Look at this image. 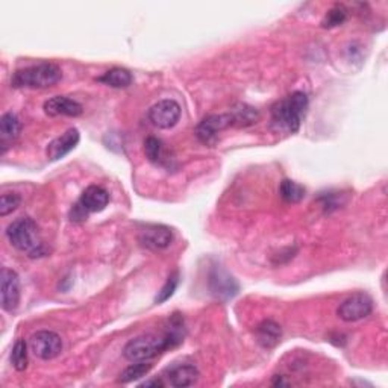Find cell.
<instances>
[{"label":"cell","mask_w":388,"mask_h":388,"mask_svg":"<svg viewBox=\"0 0 388 388\" xmlns=\"http://www.w3.org/2000/svg\"><path fill=\"white\" fill-rule=\"evenodd\" d=\"M308 96L303 91H294L271 107V123L281 131L298 132L308 111Z\"/></svg>","instance_id":"6da1fadb"},{"label":"cell","mask_w":388,"mask_h":388,"mask_svg":"<svg viewBox=\"0 0 388 388\" xmlns=\"http://www.w3.org/2000/svg\"><path fill=\"white\" fill-rule=\"evenodd\" d=\"M6 237L16 249H18L20 252L29 254L32 258L43 257L45 254L43 243L40 242L38 226L31 217H21V219L11 223L6 230Z\"/></svg>","instance_id":"7a4b0ae2"},{"label":"cell","mask_w":388,"mask_h":388,"mask_svg":"<svg viewBox=\"0 0 388 388\" xmlns=\"http://www.w3.org/2000/svg\"><path fill=\"white\" fill-rule=\"evenodd\" d=\"M63 77L61 68L53 63H40L17 70L11 77L16 88H49L58 84Z\"/></svg>","instance_id":"3957f363"},{"label":"cell","mask_w":388,"mask_h":388,"mask_svg":"<svg viewBox=\"0 0 388 388\" xmlns=\"http://www.w3.org/2000/svg\"><path fill=\"white\" fill-rule=\"evenodd\" d=\"M373 301L366 293H355L340 303L337 314L345 322H358L372 314Z\"/></svg>","instance_id":"277c9868"},{"label":"cell","mask_w":388,"mask_h":388,"mask_svg":"<svg viewBox=\"0 0 388 388\" xmlns=\"http://www.w3.org/2000/svg\"><path fill=\"white\" fill-rule=\"evenodd\" d=\"M231 126H234V119L231 112L211 114V116H207L198 124L196 136L200 143L212 146L219 140V134Z\"/></svg>","instance_id":"5b68a950"},{"label":"cell","mask_w":388,"mask_h":388,"mask_svg":"<svg viewBox=\"0 0 388 388\" xmlns=\"http://www.w3.org/2000/svg\"><path fill=\"white\" fill-rule=\"evenodd\" d=\"M208 285H210L211 294L215 299H219L222 302L231 301L239 291V285L237 279L220 266L211 267L210 276H208Z\"/></svg>","instance_id":"8992f818"},{"label":"cell","mask_w":388,"mask_h":388,"mask_svg":"<svg viewBox=\"0 0 388 388\" xmlns=\"http://www.w3.org/2000/svg\"><path fill=\"white\" fill-rule=\"evenodd\" d=\"M180 105L173 99H164L151 107L147 117L158 129H172L180 119Z\"/></svg>","instance_id":"52a82bcc"},{"label":"cell","mask_w":388,"mask_h":388,"mask_svg":"<svg viewBox=\"0 0 388 388\" xmlns=\"http://www.w3.org/2000/svg\"><path fill=\"white\" fill-rule=\"evenodd\" d=\"M31 350L37 358L49 361L63 352V340L52 330H38L31 338Z\"/></svg>","instance_id":"ba28073f"},{"label":"cell","mask_w":388,"mask_h":388,"mask_svg":"<svg viewBox=\"0 0 388 388\" xmlns=\"http://www.w3.org/2000/svg\"><path fill=\"white\" fill-rule=\"evenodd\" d=\"M2 308L6 313H14L20 303V278L14 270L2 269Z\"/></svg>","instance_id":"9c48e42d"},{"label":"cell","mask_w":388,"mask_h":388,"mask_svg":"<svg viewBox=\"0 0 388 388\" xmlns=\"http://www.w3.org/2000/svg\"><path fill=\"white\" fill-rule=\"evenodd\" d=\"M139 239L141 246L151 250H163L172 244L173 234L167 226L163 225H147L140 232Z\"/></svg>","instance_id":"30bf717a"},{"label":"cell","mask_w":388,"mask_h":388,"mask_svg":"<svg viewBox=\"0 0 388 388\" xmlns=\"http://www.w3.org/2000/svg\"><path fill=\"white\" fill-rule=\"evenodd\" d=\"M44 112L50 117H58V116H65V117H79L82 116L84 108L79 102L65 97V96H55L45 102L43 107Z\"/></svg>","instance_id":"8fae6325"},{"label":"cell","mask_w":388,"mask_h":388,"mask_svg":"<svg viewBox=\"0 0 388 388\" xmlns=\"http://www.w3.org/2000/svg\"><path fill=\"white\" fill-rule=\"evenodd\" d=\"M79 140H81L79 131L75 128L68 129L48 146V151H45V153H48V158L50 159V161H58V159L64 158L65 155H68L75 149Z\"/></svg>","instance_id":"7c38bea8"},{"label":"cell","mask_w":388,"mask_h":388,"mask_svg":"<svg viewBox=\"0 0 388 388\" xmlns=\"http://www.w3.org/2000/svg\"><path fill=\"white\" fill-rule=\"evenodd\" d=\"M166 378L172 387H191L199 379V370L193 364H178V366H173L167 370Z\"/></svg>","instance_id":"4fadbf2b"},{"label":"cell","mask_w":388,"mask_h":388,"mask_svg":"<svg viewBox=\"0 0 388 388\" xmlns=\"http://www.w3.org/2000/svg\"><path fill=\"white\" fill-rule=\"evenodd\" d=\"M82 207L91 214V212H100L104 211L109 203V193L99 185H90L84 190L81 199Z\"/></svg>","instance_id":"5bb4252c"},{"label":"cell","mask_w":388,"mask_h":388,"mask_svg":"<svg viewBox=\"0 0 388 388\" xmlns=\"http://www.w3.org/2000/svg\"><path fill=\"white\" fill-rule=\"evenodd\" d=\"M21 132V123L13 112H6L0 119V144H2V153L6 152L9 144H13Z\"/></svg>","instance_id":"9a60e30c"},{"label":"cell","mask_w":388,"mask_h":388,"mask_svg":"<svg viewBox=\"0 0 388 388\" xmlns=\"http://www.w3.org/2000/svg\"><path fill=\"white\" fill-rule=\"evenodd\" d=\"M257 341L264 349H273L275 347L282 337L281 326L273 320H262L257 329H255Z\"/></svg>","instance_id":"2e32d148"},{"label":"cell","mask_w":388,"mask_h":388,"mask_svg":"<svg viewBox=\"0 0 388 388\" xmlns=\"http://www.w3.org/2000/svg\"><path fill=\"white\" fill-rule=\"evenodd\" d=\"M97 81L112 88H128L132 84L134 77H132V73L126 70V68L114 67L111 68V70L105 72L100 77H97Z\"/></svg>","instance_id":"e0dca14e"},{"label":"cell","mask_w":388,"mask_h":388,"mask_svg":"<svg viewBox=\"0 0 388 388\" xmlns=\"http://www.w3.org/2000/svg\"><path fill=\"white\" fill-rule=\"evenodd\" d=\"M231 116L234 119V126H250V124L257 123L258 111L252 107L239 104L231 109Z\"/></svg>","instance_id":"ac0fdd59"},{"label":"cell","mask_w":388,"mask_h":388,"mask_svg":"<svg viewBox=\"0 0 388 388\" xmlns=\"http://www.w3.org/2000/svg\"><path fill=\"white\" fill-rule=\"evenodd\" d=\"M305 188L298 184V182L284 179L279 185V194L281 198L287 203H299L305 198Z\"/></svg>","instance_id":"d6986e66"},{"label":"cell","mask_w":388,"mask_h":388,"mask_svg":"<svg viewBox=\"0 0 388 388\" xmlns=\"http://www.w3.org/2000/svg\"><path fill=\"white\" fill-rule=\"evenodd\" d=\"M152 370V364L149 361H141V362H135L128 369H124L123 373L120 374L119 382L122 384H131L139 381Z\"/></svg>","instance_id":"ffe728a7"},{"label":"cell","mask_w":388,"mask_h":388,"mask_svg":"<svg viewBox=\"0 0 388 388\" xmlns=\"http://www.w3.org/2000/svg\"><path fill=\"white\" fill-rule=\"evenodd\" d=\"M11 364L17 372H25L28 369V345L25 340H17L11 352Z\"/></svg>","instance_id":"44dd1931"},{"label":"cell","mask_w":388,"mask_h":388,"mask_svg":"<svg viewBox=\"0 0 388 388\" xmlns=\"http://www.w3.org/2000/svg\"><path fill=\"white\" fill-rule=\"evenodd\" d=\"M346 18H347V11L343 6L337 5L333 9L328 11V14L325 16V18L322 21V26L328 28V29H333V28L343 25Z\"/></svg>","instance_id":"7402d4cb"},{"label":"cell","mask_w":388,"mask_h":388,"mask_svg":"<svg viewBox=\"0 0 388 388\" xmlns=\"http://www.w3.org/2000/svg\"><path fill=\"white\" fill-rule=\"evenodd\" d=\"M144 152L147 159L151 163H161L163 161V143L161 140L155 139V136H147L144 141Z\"/></svg>","instance_id":"603a6c76"},{"label":"cell","mask_w":388,"mask_h":388,"mask_svg":"<svg viewBox=\"0 0 388 388\" xmlns=\"http://www.w3.org/2000/svg\"><path fill=\"white\" fill-rule=\"evenodd\" d=\"M178 285H179V275H178V273H173V275H170L167 278L166 284L163 285V289L158 291L156 298H155V303H164V302H167L175 294V291L178 289Z\"/></svg>","instance_id":"cb8c5ba5"},{"label":"cell","mask_w":388,"mask_h":388,"mask_svg":"<svg viewBox=\"0 0 388 388\" xmlns=\"http://www.w3.org/2000/svg\"><path fill=\"white\" fill-rule=\"evenodd\" d=\"M21 198L16 193H5L2 194V199H0V215L6 217L13 211H16L20 207Z\"/></svg>","instance_id":"d4e9b609"},{"label":"cell","mask_w":388,"mask_h":388,"mask_svg":"<svg viewBox=\"0 0 388 388\" xmlns=\"http://www.w3.org/2000/svg\"><path fill=\"white\" fill-rule=\"evenodd\" d=\"M88 211L82 207L81 202H76L72 210H70V214H68V217H70V220L72 222H85L87 220V217H88Z\"/></svg>","instance_id":"484cf974"},{"label":"cell","mask_w":388,"mask_h":388,"mask_svg":"<svg viewBox=\"0 0 388 388\" xmlns=\"http://www.w3.org/2000/svg\"><path fill=\"white\" fill-rule=\"evenodd\" d=\"M164 385H166V382L163 379H158V378L140 384V387H164Z\"/></svg>","instance_id":"4316f807"}]
</instances>
